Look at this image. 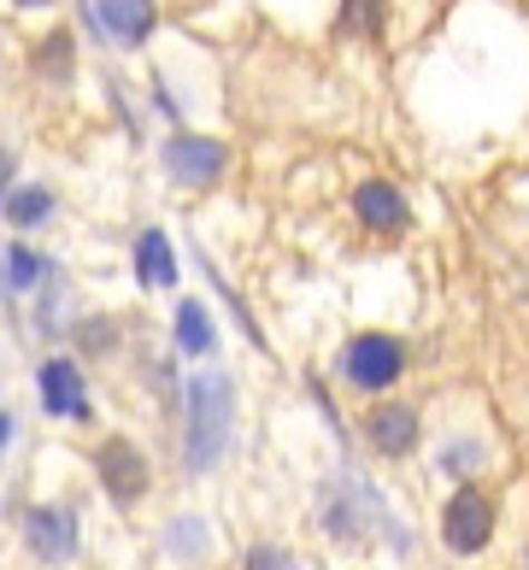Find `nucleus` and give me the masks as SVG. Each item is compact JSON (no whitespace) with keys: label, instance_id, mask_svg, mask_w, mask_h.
Masks as SVG:
<instances>
[{"label":"nucleus","instance_id":"nucleus-1","mask_svg":"<svg viewBox=\"0 0 529 570\" xmlns=\"http://www.w3.org/2000/svg\"><path fill=\"white\" fill-rule=\"evenodd\" d=\"M229 441H236V376L195 371L183 383V464H188V476L218 471Z\"/></svg>","mask_w":529,"mask_h":570},{"label":"nucleus","instance_id":"nucleus-2","mask_svg":"<svg viewBox=\"0 0 529 570\" xmlns=\"http://www.w3.org/2000/svg\"><path fill=\"white\" fill-rule=\"evenodd\" d=\"M435 535L453 559H482L500 535V505L482 482H453V494L441 500V518H435Z\"/></svg>","mask_w":529,"mask_h":570},{"label":"nucleus","instance_id":"nucleus-3","mask_svg":"<svg viewBox=\"0 0 529 570\" xmlns=\"http://www.w3.org/2000/svg\"><path fill=\"white\" fill-rule=\"evenodd\" d=\"M406 365H412V347L400 342L394 330H359V335H347L342 358H335L342 383L353 394H371V400H383L400 376H406Z\"/></svg>","mask_w":529,"mask_h":570},{"label":"nucleus","instance_id":"nucleus-4","mask_svg":"<svg viewBox=\"0 0 529 570\" xmlns=\"http://www.w3.org/2000/svg\"><path fill=\"white\" fill-rule=\"evenodd\" d=\"M18 541L41 570H71L82 559V512L71 500H36L18 512Z\"/></svg>","mask_w":529,"mask_h":570},{"label":"nucleus","instance_id":"nucleus-5","mask_svg":"<svg viewBox=\"0 0 529 570\" xmlns=\"http://www.w3.org/2000/svg\"><path fill=\"white\" fill-rule=\"evenodd\" d=\"M89 464H95L100 494L112 500L124 518L141 512L147 494H154V459H147V448H141L136 435H100L95 453H89Z\"/></svg>","mask_w":529,"mask_h":570},{"label":"nucleus","instance_id":"nucleus-6","mask_svg":"<svg viewBox=\"0 0 529 570\" xmlns=\"http://www.w3.org/2000/svg\"><path fill=\"white\" fill-rule=\"evenodd\" d=\"M36 406L53 424H95V400H89V371L71 353H48L36 365Z\"/></svg>","mask_w":529,"mask_h":570},{"label":"nucleus","instance_id":"nucleus-7","mask_svg":"<svg viewBox=\"0 0 529 570\" xmlns=\"http://www.w3.org/2000/svg\"><path fill=\"white\" fill-rule=\"evenodd\" d=\"M159 171L172 177L177 188H212V183H224L229 171V147L218 136H200V130H172L159 141Z\"/></svg>","mask_w":529,"mask_h":570},{"label":"nucleus","instance_id":"nucleus-8","mask_svg":"<svg viewBox=\"0 0 529 570\" xmlns=\"http://www.w3.org/2000/svg\"><path fill=\"white\" fill-rule=\"evenodd\" d=\"M359 435H365V448L376 459H412L418 441H423V412L412 400H371L365 417H359Z\"/></svg>","mask_w":529,"mask_h":570},{"label":"nucleus","instance_id":"nucleus-9","mask_svg":"<svg viewBox=\"0 0 529 570\" xmlns=\"http://www.w3.org/2000/svg\"><path fill=\"white\" fill-rule=\"evenodd\" d=\"M353 218H359L365 236L394 242V236H406V229H412V206H406V195H400L389 177H365L353 188Z\"/></svg>","mask_w":529,"mask_h":570},{"label":"nucleus","instance_id":"nucleus-10","mask_svg":"<svg viewBox=\"0 0 529 570\" xmlns=\"http://www.w3.org/2000/svg\"><path fill=\"white\" fill-rule=\"evenodd\" d=\"M95 24L112 48H147L159 30V7L154 0H95Z\"/></svg>","mask_w":529,"mask_h":570},{"label":"nucleus","instance_id":"nucleus-11","mask_svg":"<svg viewBox=\"0 0 529 570\" xmlns=\"http://www.w3.org/2000/svg\"><path fill=\"white\" fill-rule=\"evenodd\" d=\"M130 271H136V288H147V294H177L183 265H177V247H172V236H165L159 224H147L141 236H136Z\"/></svg>","mask_w":529,"mask_h":570},{"label":"nucleus","instance_id":"nucleus-12","mask_svg":"<svg viewBox=\"0 0 529 570\" xmlns=\"http://www.w3.org/2000/svg\"><path fill=\"white\" fill-rule=\"evenodd\" d=\"M59 277V265L41 253L30 236H18V242H7L0 247V288L7 294H18V301H30V294H41Z\"/></svg>","mask_w":529,"mask_h":570},{"label":"nucleus","instance_id":"nucleus-13","mask_svg":"<svg viewBox=\"0 0 529 570\" xmlns=\"http://www.w3.org/2000/svg\"><path fill=\"white\" fill-rule=\"evenodd\" d=\"M59 218V195L48 183H12L7 200H0V224L12 229V236H41Z\"/></svg>","mask_w":529,"mask_h":570},{"label":"nucleus","instance_id":"nucleus-14","mask_svg":"<svg viewBox=\"0 0 529 570\" xmlns=\"http://www.w3.org/2000/svg\"><path fill=\"white\" fill-rule=\"evenodd\" d=\"M30 77L48 82V89H71L77 82V30L71 24H53L30 48Z\"/></svg>","mask_w":529,"mask_h":570},{"label":"nucleus","instance_id":"nucleus-15","mask_svg":"<svg viewBox=\"0 0 529 570\" xmlns=\"http://www.w3.org/2000/svg\"><path fill=\"white\" fill-rule=\"evenodd\" d=\"M172 347L183 358H212L218 353V324H212L206 301L195 294H177V312H172Z\"/></svg>","mask_w":529,"mask_h":570},{"label":"nucleus","instance_id":"nucleus-16","mask_svg":"<svg viewBox=\"0 0 529 570\" xmlns=\"http://www.w3.org/2000/svg\"><path fill=\"white\" fill-rule=\"evenodd\" d=\"M66 342L77 347L71 358H82V365H100V358H112L124 347V324L112 318V312H77V318L66 324Z\"/></svg>","mask_w":529,"mask_h":570},{"label":"nucleus","instance_id":"nucleus-17","mask_svg":"<svg viewBox=\"0 0 529 570\" xmlns=\"http://www.w3.org/2000/svg\"><path fill=\"white\" fill-rule=\"evenodd\" d=\"M165 553L177 564H195L212 553V535H206V518H172L165 523Z\"/></svg>","mask_w":529,"mask_h":570},{"label":"nucleus","instance_id":"nucleus-18","mask_svg":"<svg viewBox=\"0 0 529 570\" xmlns=\"http://www.w3.org/2000/svg\"><path fill=\"white\" fill-rule=\"evenodd\" d=\"M482 464V441H448V448H441V471H448L453 482H471V471Z\"/></svg>","mask_w":529,"mask_h":570},{"label":"nucleus","instance_id":"nucleus-19","mask_svg":"<svg viewBox=\"0 0 529 570\" xmlns=\"http://www.w3.org/2000/svg\"><path fill=\"white\" fill-rule=\"evenodd\" d=\"M242 570H306V564L294 559L288 547H277V541H259V547H247V559H242Z\"/></svg>","mask_w":529,"mask_h":570},{"label":"nucleus","instance_id":"nucleus-20","mask_svg":"<svg viewBox=\"0 0 529 570\" xmlns=\"http://www.w3.org/2000/svg\"><path fill=\"white\" fill-rule=\"evenodd\" d=\"M376 18H383V0H347L342 7V36H376Z\"/></svg>","mask_w":529,"mask_h":570},{"label":"nucleus","instance_id":"nucleus-21","mask_svg":"<svg viewBox=\"0 0 529 570\" xmlns=\"http://www.w3.org/2000/svg\"><path fill=\"white\" fill-rule=\"evenodd\" d=\"M12 183H18V154H12V147H0V200H7Z\"/></svg>","mask_w":529,"mask_h":570},{"label":"nucleus","instance_id":"nucleus-22","mask_svg":"<svg viewBox=\"0 0 529 570\" xmlns=\"http://www.w3.org/2000/svg\"><path fill=\"white\" fill-rule=\"evenodd\" d=\"M12 435H18V417H12L7 406H0V453H7V448H12Z\"/></svg>","mask_w":529,"mask_h":570},{"label":"nucleus","instance_id":"nucleus-23","mask_svg":"<svg viewBox=\"0 0 529 570\" xmlns=\"http://www.w3.org/2000/svg\"><path fill=\"white\" fill-rule=\"evenodd\" d=\"M7 7H12V12H53L59 0H7Z\"/></svg>","mask_w":529,"mask_h":570},{"label":"nucleus","instance_id":"nucleus-24","mask_svg":"<svg viewBox=\"0 0 529 570\" xmlns=\"http://www.w3.org/2000/svg\"><path fill=\"white\" fill-rule=\"evenodd\" d=\"M523 570H529V553H523Z\"/></svg>","mask_w":529,"mask_h":570}]
</instances>
